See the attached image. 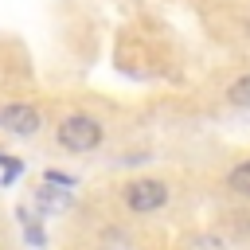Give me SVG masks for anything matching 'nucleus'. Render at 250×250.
I'll list each match as a JSON object with an SVG mask.
<instances>
[{
  "label": "nucleus",
  "mask_w": 250,
  "mask_h": 250,
  "mask_svg": "<svg viewBox=\"0 0 250 250\" xmlns=\"http://www.w3.org/2000/svg\"><path fill=\"white\" fill-rule=\"evenodd\" d=\"M55 137L66 152H90V148L102 145V121L90 117V113H70V117H62Z\"/></svg>",
  "instance_id": "nucleus-1"
},
{
  "label": "nucleus",
  "mask_w": 250,
  "mask_h": 250,
  "mask_svg": "<svg viewBox=\"0 0 250 250\" xmlns=\"http://www.w3.org/2000/svg\"><path fill=\"white\" fill-rule=\"evenodd\" d=\"M125 203H129V211H137V215L160 211V207L168 203V184H164V180H133V184L125 188Z\"/></svg>",
  "instance_id": "nucleus-2"
},
{
  "label": "nucleus",
  "mask_w": 250,
  "mask_h": 250,
  "mask_svg": "<svg viewBox=\"0 0 250 250\" xmlns=\"http://www.w3.org/2000/svg\"><path fill=\"white\" fill-rule=\"evenodd\" d=\"M0 125L12 137H35L39 133V109L27 105V102H12V105L0 109Z\"/></svg>",
  "instance_id": "nucleus-3"
},
{
  "label": "nucleus",
  "mask_w": 250,
  "mask_h": 250,
  "mask_svg": "<svg viewBox=\"0 0 250 250\" xmlns=\"http://www.w3.org/2000/svg\"><path fill=\"white\" fill-rule=\"evenodd\" d=\"M227 188L250 199V160H242V164H234V168H230V176H227Z\"/></svg>",
  "instance_id": "nucleus-4"
},
{
  "label": "nucleus",
  "mask_w": 250,
  "mask_h": 250,
  "mask_svg": "<svg viewBox=\"0 0 250 250\" xmlns=\"http://www.w3.org/2000/svg\"><path fill=\"white\" fill-rule=\"evenodd\" d=\"M227 98H230V105H238V109H246V105H250V74H238V78L230 82V90H227Z\"/></svg>",
  "instance_id": "nucleus-5"
},
{
  "label": "nucleus",
  "mask_w": 250,
  "mask_h": 250,
  "mask_svg": "<svg viewBox=\"0 0 250 250\" xmlns=\"http://www.w3.org/2000/svg\"><path fill=\"white\" fill-rule=\"evenodd\" d=\"M246 31H250V23H246Z\"/></svg>",
  "instance_id": "nucleus-6"
}]
</instances>
